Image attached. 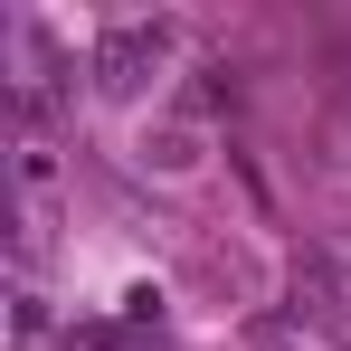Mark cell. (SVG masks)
<instances>
[{"instance_id": "cell-1", "label": "cell", "mask_w": 351, "mask_h": 351, "mask_svg": "<svg viewBox=\"0 0 351 351\" xmlns=\"http://www.w3.org/2000/svg\"><path fill=\"white\" fill-rule=\"evenodd\" d=\"M162 48H171V29H162V19H123L114 38L95 48V86H105V95H133V86L162 66Z\"/></svg>"}]
</instances>
